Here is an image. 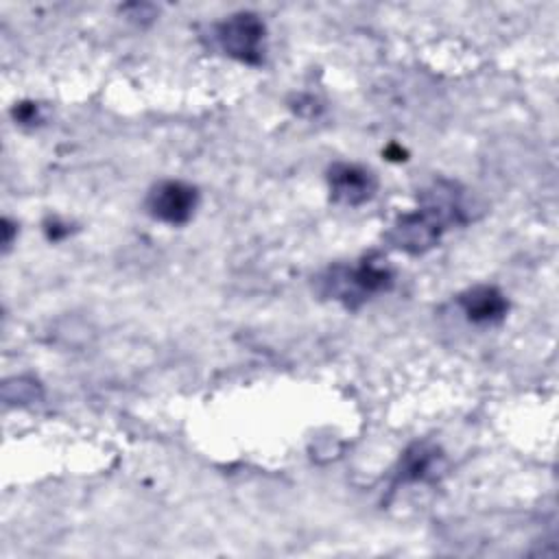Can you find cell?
<instances>
[{
  "label": "cell",
  "mask_w": 559,
  "mask_h": 559,
  "mask_svg": "<svg viewBox=\"0 0 559 559\" xmlns=\"http://www.w3.org/2000/svg\"><path fill=\"white\" fill-rule=\"evenodd\" d=\"M465 221L467 214L461 203V192H456V186L450 181H435L421 194V205L408 214H402L393 223L386 240L391 242V247L417 255L432 249L441 240L445 229Z\"/></svg>",
  "instance_id": "6da1fadb"
},
{
  "label": "cell",
  "mask_w": 559,
  "mask_h": 559,
  "mask_svg": "<svg viewBox=\"0 0 559 559\" xmlns=\"http://www.w3.org/2000/svg\"><path fill=\"white\" fill-rule=\"evenodd\" d=\"M391 286L393 271L376 255H367L356 264H334L319 277V293L349 310L360 308L367 299Z\"/></svg>",
  "instance_id": "7a4b0ae2"
},
{
  "label": "cell",
  "mask_w": 559,
  "mask_h": 559,
  "mask_svg": "<svg viewBox=\"0 0 559 559\" xmlns=\"http://www.w3.org/2000/svg\"><path fill=\"white\" fill-rule=\"evenodd\" d=\"M266 26L260 15L251 11H238L214 26V39L218 48L242 63L258 66L264 59Z\"/></svg>",
  "instance_id": "3957f363"
},
{
  "label": "cell",
  "mask_w": 559,
  "mask_h": 559,
  "mask_svg": "<svg viewBox=\"0 0 559 559\" xmlns=\"http://www.w3.org/2000/svg\"><path fill=\"white\" fill-rule=\"evenodd\" d=\"M144 205L153 218L168 225H183L199 205V192L186 181L166 179L151 188Z\"/></svg>",
  "instance_id": "277c9868"
},
{
  "label": "cell",
  "mask_w": 559,
  "mask_h": 559,
  "mask_svg": "<svg viewBox=\"0 0 559 559\" xmlns=\"http://www.w3.org/2000/svg\"><path fill=\"white\" fill-rule=\"evenodd\" d=\"M328 183L332 201L352 207L369 201L378 188V179L369 168L347 162L332 164V168L328 170Z\"/></svg>",
  "instance_id": "5b68a950"
},
{
  "label": "cell",
  "mask_w": 559,
  "mask_h": 559,
  "mask_svg": "<svg viewBox=\"0 0 559 559\" xmlns=\"http://www.w3.org/2000/svg\"><path fill=\"white\" fill-rule=\"evenodd\" d=\"M445 459L441 450L428 441L413 443L395 467V485L400 483H428L443 472Z\"/></svg>",
  "instance_id": "8992f818"
},
{
  "label": "cell",
  "mask_w": 559,
  "mask_h": 559,
  "mask_svg": "<svg viewBox=\"0 0 559 559\" xmlns=\"http://www.w3.org/2000/svg\"><path fill=\"white\" fill-rule=\"evenodd\" d=\"M459 306L467 321L478 325H493L507 317L509 301L496 286H474L459 295Z\"/></svg>",
  "instance_id": "52a82bcc"
},
{
  "label": "cell",
  "mask_w": 559,
  "mask_h": 559,
  "mask_svg": "<svg viewBox=\"0 0 559 559\" xmlns=\"http://www.w3.org/2000/svg\"><path fill=\"white\" fill-rule=\"evenodd\" d=\"M15 116L22 122H31V120L37 118V107L35 105H20V109H15Z\"/></svg>",
  "instance_id": "ba28073f"
}]
</instances>
